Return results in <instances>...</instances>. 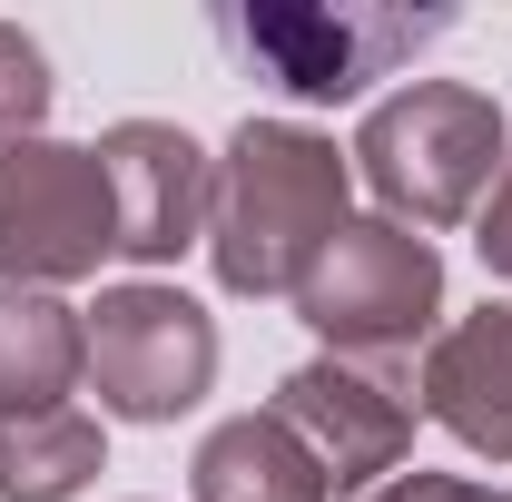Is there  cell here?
I'll list each match as a JSON object with an SVG mask.
<instances>
[{"label":"cell","instance_id":"obj_1","mask_svg":"<svg viewBox=\"0 0 512 502\" xmlns=\"http://www.w3.org/2000/svg\"><path fill=\"white\" fill-rule=\"evenodd\" d=\"M345 178L355 158L296 119H247L217 158L207 197V256L227 296H296L316 276V256L345 227Z\"/></svg>","mask_w":512,"mask_h":502},{"label":"cell","instance_id":"obj_2","mask_svg":"<svg viewBox=\"0 0 512 502\" xmlns=\"http://www.w3.org/2000/svg\"><path fill=\"white\" fill-rule=\"evenodd\" d=\"M503 148L512 128L503 109L483 99V89H463V79H414V89H394L375 119L355 128V178L384 197V217L404 227H453V217H473L483 188L503 178Z\"/></svg>","mask_w":512,"mask_h":502},{"label":"cell","instance_id":"obj_3","mask_svg":"<svg viewBox=\"0 0 512 502\" xmlns=\"http://www.w3.org/2000/svg\"><path fill=\"white\" fill-rule=\"evenodd\" d=\"M444 30H453V10H365V0H335V10H316V0L217 10V40L256 79H276L286 99H365L375 79H394Z\"/></svg>","mask_w":512,"mask_h":502},{"label":"cell","instance_id":"obj_4","mask_svg":"<svg viewBox=\"0 0 512 502\" xmlns=\"http://www.w3.org/2000/svg\"><path fill=\"white\" fill-rule=\"evenodd\" d=\"M434 306H444V256L434 237L394 227V217H345L335 247L316 256V276L296 286V315L316 325L335 355H414L434 335Z\"/></svg>","mask_w":512,"mask_h":502},{"label":"cell","instance_id":"obj_5","mask_svg":"<svg viewBox=\"0 0 512 502\" xmlns=\"http://www.w3.org/2000/svg\"><path fill=\"white\" fill-rule=\"evenodd\" d=\"M99 256H119L99 148L10 138L0 148V276L10 286H69V276H99Z\"/></svg>","mask_w":512,"mask_h":502},{"label":"cell","instance_id":"obj_6","mask_svg":"<svg viewBox=\"0 0 512 502\" xmlns=\"http://www.w3.org/2000/svg\"><path fill=\"white\" fill-rule=\"evenodd\" d=\"M89 384L128 424H178L197 394L217 384V325L178 286H109L89 306Z\"/></svg>","mask_w":512,"mask_h":502},{"label":"cell","instance_id":"obj_7","mask_svg":"<svg viewBox=\"0 0 512 502\" xmlns=\"http://www.w3.org/2000/svg\"><path fill=\"white\" fill-rule=\"evenodd\" d=\"M99 168H109V217H119V256L138 266H168V256L197 247L207 227V197H217V168L188 128L168 119H119L99 138Z\"/></svg>","mask_w":512,"mask_h":502},{"label":"cell","instance_id":"obj_8","mask_svg":"<svg viewBox=\"0 0 512 502\" xmlns=\"http://www.w3.org/2000/svg\"><path fill=\"white\" fill-rule=\"evenodd\" d=\"M276 424L325 463V493H365L375 473H404V453H414L404 394L355 375L345 355H316V365H296L276 384Z\"/></svg>","mask_w":512,"mask_h":502},{"label":"cell","instance_id":"obj_9","mask_svg":"<svg viewBox=\"0 0 512 502\" xmlns=\"http://www.w3.org/2000/svg\"><path fill=\"white\" fill-rule=\"evenodd\" d=\"M424 414L463 453L512 463V306H483L424 345Z\"/></svg>","mask_w":512,"mask_h":502},{"label":"cell","instance_id":"obj_10","mask_svg":"<svg viewBox=\"0 0 512 502\" xmlns=\"http://www.w3.org/2000/svg\"><path fill=\"white\" fill-rule=\"evenodd\" d=\"M89 375V325L50 286H0V424L60 414L69 384Z\"/></svg>","mask_w":512,"mask_h":502},{"label":"cell","instance_id":"obj_11","mask_svg":"<svg viewBox=\"0 0 512 502\" xmlns=\"http://www.w3.org/2000/svg\"><path fill=\"white\" fill-rule=\"evenodd\" d=\"M197 502H325V463L276 414H237L197 443Z\"/></svg>","mask_w":512,"mask_h":502},{"label":"cell","instance_id":"obj_12","mask_svg":"<svg viewBox=\"0 0 512 502\" xmlns=\"http://www.w3.org/2000/svg\"><path fill=\"white\" fill-rule=\"evenodd\" d=\"M99 463H109V443L79 404L0 424V502H69L79 483H99Z\"/></svg>","mask_w":512,"mask_h":502},{"label":"cell","instance_id":"obj_13","mask_svg":"<svg viewBox=\"0 0 512 502\" xmlns=\"http://www.w3.org/2000/svg\"><path fill=\"white\" fill-rule=\"evenodd\" d=\"M40 119H50V60H40L30 30L0 20V148L10 138H40Z\"/></svg>","mask_w":512,"mask_h":502},{"label":"cell","instance_id":"obj_14","mask_svg":"<svg viewBox=\"0 0 512 502\" xmlns=\"http://www.w3.org/2000/svg\"><path fill=\"white\" fill-rule=\"evenodd\" d=\"M365 502H503V493H483V483H463V473H394L384 493Z\"/></svg>","mask_w":512,"mask_h":502},{"label":"cell","instance_id":"obj_15","mask_svg":"<svg viewBox=\"0 0 512 502\" xmlns=\"http://www.w3.org/2000/svg\"><path fill=\"white\" fill-rule=\"evenodd\" d=\"M483 266L512 276V148H503V178H493V207H483Z\"/></svg>","mask_w":512,"mask_h":502}]
</instances>
